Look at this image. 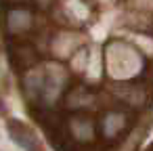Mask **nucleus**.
I'll use <instances>...</instances> for the list:
<instances>
[{"label":"nucleus","mask_w":153,"mask_h":151,"mask_svg":"<svg viewBox=\"0 0 153 151\" xmlns=\"http://www.w3.org/2000/svg\"><path fill=\"white\" fill-rule=\"evenodd\" d=\"M9 128H11V132H9L11 138L19 147H23L25 151H40V143H38V138L34 136V132L30 128H25L19 122H9Z\"/></svg>","instance_id":"1"}]
</instances>
